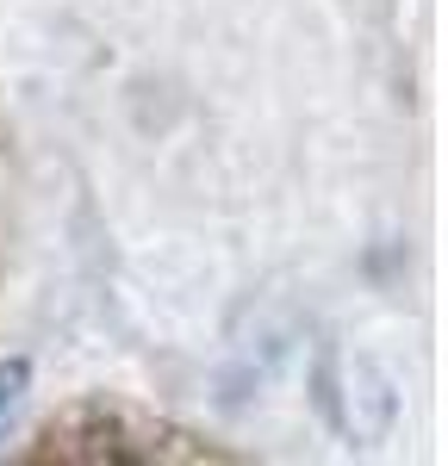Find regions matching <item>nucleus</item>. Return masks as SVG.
I'll use <instances>...</instances> for the list:
<instances>
[{
	"label": "nucleus",
	"mask_w": 448,
	"mask_h": 466,
	"mask_svg": "<svg viewBox=\"0 0 448 466\" xmlns=\"http://www.w3.org/2000/svg\"><path fill=\"white\" fill-rule=\"evenodd\" d=\"M25 360H6L0 367V435H6V423H13V410H19V398H25Z\"/></svg>",
	"instance_id": "f257e3e1"
}]
</instances>
